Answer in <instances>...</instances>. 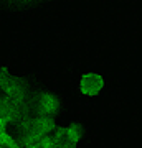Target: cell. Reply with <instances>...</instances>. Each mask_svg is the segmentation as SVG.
Instances as JSON below:
<instances>
[{
	"mask_svg": "<svg viewBox=\"0 0 142 148\" xmlns=\"http://www.w3.org/2000/svg\"><path fill=\"white\" fill-rule=\"evenodd\" d=\"M104 89V79L98 73H88L79 79V90L88 97H96Z\"/></svg>",
	"mask_w": 142,
	"mask_h": 148,
	"instance_id": "7a4b0ae2",
	"label": "cell"
},
{
	"mask_svg": "<svg viewBox=\"0 0 142 148\" xmlns=\"http://www.w3.org/2000/svg\"><path fill=\"white\" fill-rule=\"evenodd\" d=\"M58 97L0 68V148H78V123L56 125Z\"/></svg>",
	"mask_w": 142,
	"mask_h": 148,
	"instance_id": "6da1fadb",
	"label": "cell"
}]
</instances>
